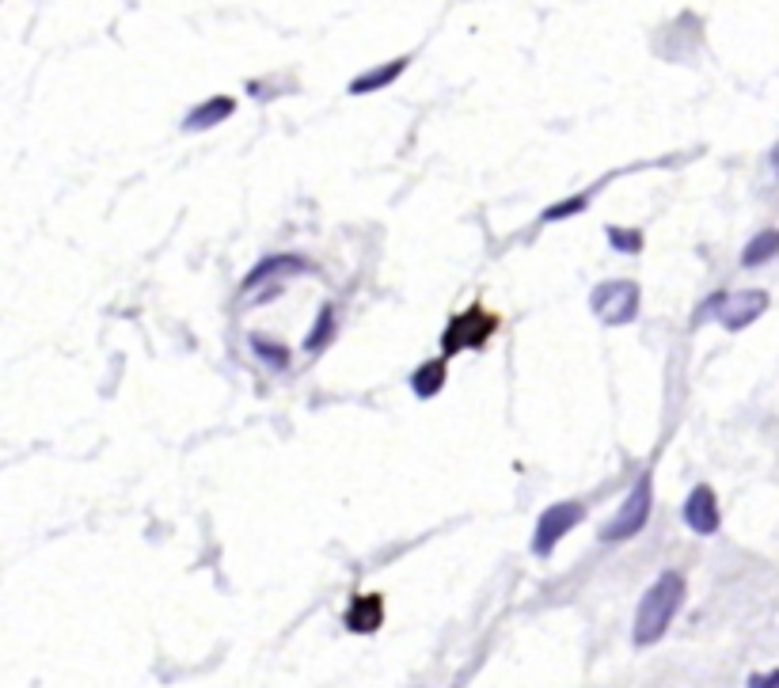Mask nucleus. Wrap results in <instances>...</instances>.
I'll list each match as a JSON object with an SVG mask.
<instances>
[{"label": "nucleus", "mask_w": 779, "mask_h": 688, "mask_svg": "<svg viewBox=\"0 0 779 688\" xmlns=\"http://www.w3.org/2000/svg\"><path fill=\"white\" fill-rule=\"evenodd\" d=\"M608 248L620 251V255H639L643 251V232L639 229H624V225H608Z\"/></svg>", "instance_id": "nucleus-16"}, {"label": "nucleus", "mask_w": 779, "mask_h": 688, "mask_svg": "<svg viewBox=\"0 0 779 688\" xmlns=\"http://www.w3.org/2000/svg\"><path fill=\"white\" fill-rule=\"evenodd\" d=\"M776 255H779V229H764L741 248V267L745 270L764 267V263H772Z\"/></svg>", "instance_id": "nucleus-13"}, {"label": "nucleus", "mask_w": 779, "mask_h": 688, "mask_svg": "<svg viewBox=\"0 0 779 688\" xmlns=\"http://www.w3.org/2000/svg\"><path fill=\"white\" fill-rule=\"evenodd\" d=\"M582 521H586V506H582V502H574V498L551 502L548 510L536 517V529H532V555H536V559H548V555L555 552V544H559L574 525H582Z\"/></svg>", "instance_id": "nucleus-5"}, {"label": "nucleus", "mask_w": 779, "mask_h": 688, "mask_svg": "<svg viewBox=\"0 0 779 688\" xmlns=\"http://www.w3.org/2000/svg\"><path fill=\"white\" fill-rule=\"evenodd\" d=\"M449 381V358H430L411 373V392L418 400H434L437 392Z\"/></svg>", "instance_id": "nucleus-12"}, {"label": "nucleus", "mask_w": 779, "mask_h": 688, "mask_svg": "<svg viewBox=\"0 0 779 688\" xmlns=\"http://www.w3.org/2000/svg\"><path fill=\"white\" fill-rule=\"evenodd\" d=\"M639 301H643V289L635 286L631 278H608V282H597L593 293H589V308H593V316L605 327L635 324Z\"/></svg>", "instance_id": "nucleus-4"}, {"label": "nucleus", "mask_w": 779, "mask_h": 688, "mask_svg": "<svg viewBox=\"0 0 779 688\" xmlns=\"http://www.w3.org/2000/svg\"><path fill=\"white\" fill-rule=\"evenodd\" d=\"M650 510H654V483H650V472H643V476L635 479V487L627 491L624 502H620V510L601 525V544H624V540H635V536L646 529Z\"/></svg>", "instance_id": "nucleus-2"}, {"label": "nucleus", "mask_w": 779, "mask_h": 688, "mask_svg": "<svg viewBox=\"0 0 779 688\" xmlns=\"http://www.w3.org/2000/svg\"><path fill=\"white\" fill-rule=\"evenodd\" d=\"M589 206V194H574V198H563V202H555L548 210L540 213V221L551 225V221H567V217H578V213Z\"/></svg>", "instance_id": "nucleus-17"}, {"label": "nucleus", "mask_w": 779, "mask_h": 688, "mask_svg": "<svg viewBox=\"0 0 779 688\" xmlns=\"http://www.w3.org/2000/svg\"><path fill=\"white\" fill-rule=\"evenodd\" d=\"M684 525L696 536H715L722 529V510H719V495L711 491V483H696L688 498H684Z\"/></svg>", "instance_id": "nucleus-6"}, {"label": "nucleus", "mask_w": 779, "mask_h": 688, "mask_svg": "<svg viewBox=\"0 0 779 688\" xmlns=\"http://www.w3.org/2000/svg\"><path fill=\"white\" fill-rule=\"evenodd\" d=\"M749 688H779V669H768V673H749Z\"/></svg>", "instance_id": "nucleus-18"}, {"label": "nucleus", "mask_w": 779, "mask_h": 688, "mask_svg": "<svg viewBox=\"0 0 779 688\" xmlns=\"http://www.w3.org/2000/svg\"><path fill=\"white\" fill-rule=\"evenodd\" d=\"M335 327H339V316H335V305H323L320 316H316V324L308 327V335H304V354H323L331 339H335Z\"/></svg>", "instance_id": "nucleus-14"}, {"label": "nucleus", "mask_w": 779, "mask_h": 688, "mask_svg": "<svg viewBox=\"0 0 779 688\" xmlns=\"http://www.w3.org/2000/svg\"><path fill=\"white\" fill-rule=\"evenodd\" d=\"M301 270H308V259L282 251V255L259 259V263L251 267V274H247L240 286H244V289H255V286H263V282H270V278H289V274H301Z\"/></svg>", "instance_id": "nucleus-11"}, {"label": "nucleus", "mask_w": 779, "mask_h": 688, "mask_svg": "<svg viewBox=\"0 0 779 688\" xmlns=\"http://www.w3.org/2000/svg\"><path fill=\"white\" fill-rule=\"evenodd\" d=\"M236 115V99L232 96H209L206 103H198V107H190L187 118H183V130L187 134H202L209 126H221L225 118Z\"/></svg>", "instance_id": "nucleus-9"}, {"label": "nucleus", "mask_w": 779, "mask_h": 688, "mask_svg": "<svg viewBox=\"0 0 779 688\" xmlns=\"http://www.w3.org/2000/svg\"><path fill=\"white\" fill-rule=\"evenodd\" d=\"M498 331V312L483 308V301L468 305L464 312H456L453 320L441 331V354L453 358L460 350H483L491 343V335Z\"/></svg>", "instance_id": "nucleus-3"}, {"label": "nucleus", "mask_w": 779, "mask_h": 688, "mask_svg": "<svg viewBox=\"0 0 779 688\" xmlns=\"http://www.w3.org/2000/svg\"><path fill=\"white\" fill-rule=\"evenodd\" d=\"M768 160H772V172H776V179H779V145H772V153H768Z\"/></svg>", "instance_id": "nucleus-19"}, {"label": "nucleus", "mask_w": 779, "mask_h": 688, "mask_svg": "<svg viewBox=\"0 0 779 688\" xmlns=\"http://www.w3.org/2000/svg\"><path fill=\"white\" fill-rule=\"evenodd\" d=\"M768 312V293L764 289H738V293H726V301L719 308V320L726 331H745L749 324H757L760 316Z\"/></svg>", "instance_id": "nucleus-7"}, {"label": "nucleus", "mask_w": 779, "mask_h": 688, "mask_svg": "<svg viewBox=\"0 0 779 688\" xmlns=\"http://www.w3.org/2000/svg\"><path fill=\"white\" fill-rule=\"evenodd\" d=\"M411 58H396V61H384V65H373L369 73H358V77L346 84L350 96H369V92H380V88H392L403 73H407Z\"/></svg>", "instance_id": "nucleus-10"}, {"label": "nucleus", "mask_w": 779, "mask_h": 688, "mask_svg": "<svg viewBox=\"0 0 779 688\" xmlns=\"http://www.w3.org/2000/svg\"><path fill=\"white\" fill-rule=\"evenodd\" d=\"M684 597H688V582L681 571H662L643 590L639 605H635V620H631V643L635 647H654L665 631L673 628V620L681 616Z\"/></svg>", "instance_id": "nucleus-1"}, {"label": "nucleus", "mask_w": 779, "mask_h": 688, "mask_svg": "<svg viewBox=\"0 0 779 688\" xmlns=\"http://www.w3.org/2000/svg\"><path fill=\"white\" fill-rule=\"evenodd\" d=\"M342 628L350 635H377L384 628V597L380 593H358L342 612Z\"/></svg>", "instance_id": "nucleus-8"}, {"label": "nucleus", "mask_w": 779, "mask_h": 688, "mask_svg": "<svg viewBox=\"0 0 779 688\" xmlns=\"http://www.w3.org/2000/svg\"><path fill=\"white\" fill-rule=\"evenodd\" d=\"M247 343H251V350H255V358H259V362L270 365V369H278V373L289 369V362H293V350H289V346L278 343V339H266V335H259V331H251V339H247Z\"/></svg>", "instance_id": "nucleus-15"}]
</instances>
